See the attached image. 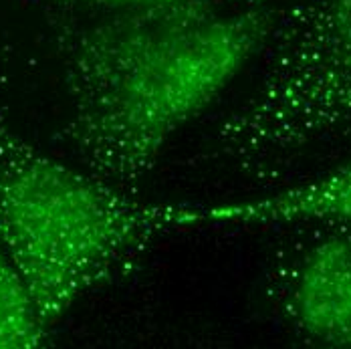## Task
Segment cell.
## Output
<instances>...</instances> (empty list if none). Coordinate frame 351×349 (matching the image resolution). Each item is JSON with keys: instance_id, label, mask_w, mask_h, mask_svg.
Returning a JSON list of instances; mask_svg holds the SVG:
<instances>
[{"instance_id": "6da1fadb", "label": "cell", "mask_w": 351, "mask_h": 349, "mask_svg": "<svg viewBox=\"0 0 351 349\" xmlns=\"http://www.w3.org/2000/svg\"><path fill=\"white\" fill-rule=\"evenodd\" d=\"M85 14L59 33L61 140L83 170L134 192L176 134L265 53L279 10L186 2Z\"/></svg>"}, {"instance_id": "7a4b0ae2", "label": "cell", "mask_w": 351, "mask_h": 349, "mask_svg": "<svg viewBox=\"0 0 351 349\" xmlns=\"http://www.w3.org/2000/svg\"><path fill=\"white\" fill-rule=\"evenodd\" d=\"M170 230L160 204L45 154L0 109V245L49 329Z\"/></svg>"}, {"instance_id": "3957f363", "label": "cell", "mask_w": 351, "mask_h": 349, "mask_svg": "<svg viewBox=\"0 0 351 349\" xmlns=\"http://www.w3.org/2000/svg\"><path fill=\"white\" fill-rule=\"evenodd\" d=\"M351 134V0H291L279 10L265 69L218 125L214 156L269 178L317 143Z\"/></svg>"}, {"instance_id": "277c9868", "label": "cell", "mask_w": 351, "mask_h": 349, "mask_svg": "<svg viewBox=\"0 0 351 349\" xmlns=\"http://www.w3.org/2000/svg\"><path fill=\"white\" fill-rule=\"evenodd\" d=\"M307 228L281 252L269 277V299L303 341L351 348V226Z\"/></svg>"}, {"instance_id": "5b68a950", "label": "cell", "mask_w": 351, "mask_h": 349, "mask_svg": "<svg viewBox=\"0 0 351 349\" xmlns=\"http://www.w3.org/2000/svg\"><path fill=\"white\" fill-rule=\"evenodd\" d=\"M172 228L348 224L351 226V160L313 180L287 186L265 198L224 204H162Z\"/></svg>"}, {"instance_id": "8992f818", "label": "cell", "mask_w": 351, "mask_h": 349, "mask_svg": "<svg viewBox=\"0 0 351 349\" xmlns=\"http://www.w3.org/2000/svg\"><path fill=\"white\" fill-rule=\"evenodd\" d=\"M51 339L31 293L0 245V349H33Z\"/></svg>"}, {"instance_id": "52a82bcc", "label": "cell", "mask_w": 351, "mask_h": 349, "mask_svg": "<svg viewBox=\"0 0 351 349\" xmlns=\"http://www.w3.org/2000/svg\"><path fill=\"white\" fill-rule=\"evenodd\" d=\"M59 4L63 8H75L81 12H106V10H130L147 6H166V4H186V2H210L228 6H256L267 4V0H38Z\"/></svg>"}]
</instances>
